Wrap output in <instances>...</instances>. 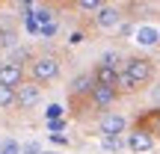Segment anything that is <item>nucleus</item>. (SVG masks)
Returning <instances> with one entry per match:
<instances>
[{
    "mask_svg": "<svg viewBox=\"0 0 160 154\" xmlns=\"http://www.w3.org/2000/svg\"><path fill=\"white\" fill-rule=\"evenodd\" d=\"M95 24L101 30H116L122 24V15H119V9L116 6H101V9L95 12Z\"/></svg>",
    "mask_w": 160,
    "mask_h": 154,
    "instance_id": "6e6552de",
    "label": "nucleus"
},
{
    "mask_svg": "<svg viewBox=\"0 0 160 154\" xmlns=\"http://www.w3.org/2000/svg\"><path fill=\"white\" fill-rule=\"evenodd\" d=\"M119 86H122V89H125V92H133V89H137L139 83H137V80H133L131 74H128L125 68H122V80H119Z\"/></svg>",
    "mask_w": 160,
    "mask_h": 154,
    "instance_id": "6ab92c4d",
    "label": "nucleus"
},
{
    "mask_svg": "<svg viewBox=\"0 0 160 154\" xmlns=\"http://www.w3.org/2000/svg\"><path fill=\"white\" fill-rule=\"evenodd\" d=\"M125 71L137 80V83H148V80L154 77V65H151V59H142V57L125 59Z\"/></svg>",
    "mask_w": 160,
    "mask_h": 154,
    "instance_id": "7ed1b4c3",
    "label": "nucleus"
},
{
    "mask_svg": "<svg viewBox=\"0 0 160 154\" xmlns=\"http://www.w3.org/2000/svg\"><path fill=\"white\" fill-rule=\"evenodd\" d=\"M133 33H137V27H131V24H119V36H122V39H131Z\"/></svg>",
    "mask_w": 160,
    "mask_h": 154,
    "instance_id": "393cba45",
    "label": "nucleus"
},
{
    "mask_svg": "<svg viewBox=\"0 0 160 154\" xmlns=\"http://www.w3.org/2000/svg\"><path fill=\"white\" fill-rule=\"evenodd\" d=\"M42 154H59V151H42Z\"/></svg>",
    "mask_w": 160,
    "mask_h": 154,
    "instance_id": "cd10ccee",
    "label": "nucleus"
},
{
    "mask_svg": "<svg viewBox=\"0 0 160 154\" xmlns=\"http://www.w3.org/2000/svg\"><path fill=\"white\" fill-rule=\"evenodd\" d=\"M92 86H95V77H92V74H77V77H74V83L68 86V92H71L74 98H77V95H89Z\"/></svg>",
    "mask_w": 160,
    "mask_h": 154,
    "instance_id": "f8f14e48",
    "label": "nucleus"
},
{
    "mask_svg": "<svg viewBox=\"0 0 160 154\" xmlns=\"http://www.w3.org/2000/svg\"><path fill=\"white\" fill-rule=\"evenodd\" d=\"M104 6V0H77V9L80 12H98Z\"/></svg>",
    "mask_w": 160,
    "mask_h": 154,
    "instance_id": "dca6fc26",
    "label": "nucleus"
},
{
    "mask_svg": "<svg viewBox=\"0 0 160 154\" xmlns=\"http://www.w3.org/2000/svg\"><path fill=\"white\" fill-rule=\"evenodd\" d=\"M48 131H51V133H59V131H62V127H65V122L62 119H48Z\"/></svg>",
    "mask_w": 160,
    "mask_h": 154,
    "instance_id": "4be33fe9",
    "label": "nucleus"
},
{
    "mask_svg": "<svg viewBox=\"0 0 160 154\" xmlns=\"http://www.w3.org/2000/svg\"><path fill=\"white\" fill-rule=\"evenodd\" d=\"M0 154H21V142L18 139H3L0 142Z\"/></svg>",
    "mask_w": 160,
    "mask_h": 154,
    "instance_id": "2eb2a0df",
    "label": "nucleus"
},
{
    "mask_svg": "<svg viewBox=\"0 0 160 154\" xmlns=\"http://www.w3.org/2000/svg\"><path fill=\"white\" fill-rule=\"evenodd\" d=\"M101 148L107 154H119L122 148H128V139H122V133H101Z\"/></svg>",
    "mask_w": 160,
    "mask_h": 154,
    "instance_id": "9b49d317",
    "label": "nucleus"
},
{
    "mask_svg": "<svg viewBox=\"0 0 160 154\" xmlns=\"http://www.w3.org/2000/svg\"><path fill=\"white\" fill-rule=\"evenodd\" d=\"M30 15H33L36 21H39V27H42V24H51V12H48V9H39V12H30Z\"/></svg>",
    "mask_w": 160,
    "mask_h": 154,
    "instance_id": "412c9836",
    "label": "nucleus"
},
{
    "mask_svg": "<svg viewBox=\"0 0 160 154\" xmlns=\"http://www.w3.org/2000/svg\"><path fill=\"white\" fill-rule=\"evenodd\" d=\"M30 74H33L36 83H51V80L59 77V59L45 53V57H36L30 62Z\"/></svg>",
    "mask_w": 160,
    "mask_h": 154,
    "instance_id": "f257e3e1",
    "label": "nucleus"
},
{
    "mask_svg": "<svg viewBox=\"0 0 160 154\" xmlns=\"http://www.w3.org/2000/svg\"><path fill=\"white\" fill-rule=\"evenodd\" d=\"M0 83L3 86H12V89H18V86L24 83V65H15V62H0Z\"/></svg>",
    "mask_w": 160,
    "mask_h": 154,
    "instance_id": "423d86ee",
    "label": "nucleus"
},
{
    "mask_svg": "<svg viewBox=\"0 0 160 154\" xmlns=\"http://www.w3.org/2000/svg\"><path fill=\"white\" fill-rule=\"evenodd\" d=\"M116 98H119V86L95 83V86H92V92H89V101H92V107H95L98 113H107V110L116 104Z\"/></svg>",
    "mask_w": 160,
    "mask_h": 154,
    "instance_id": "f03ea898",
    "label": "nucleus"
},
{
    "mask_svg": "<svg viewBox=\"0 0 160 154\" xmlns=\"http://www.w3.org/2000/svg\"><path fill=\"white\" fill-rule=\"evenodd\" d=\"M154 131L160 133V110H157V116H154Z\"/></svg>",
    "mask_w": 160,
    "mask_h": 154,
    "instance_id": "bb28decb",
    "label": "nucleus"
},
{
    "mask_svg": "<svg viewBox=\"0 0 160 154\" xmlns=\"http://www.w3.org/2000/svg\"><path fill=\"white\" fill-rule=\"evenodd\" d=\"M42 104V89H39V83H21L18 86V107L21 110H33V107H39Z\"/></svg>",
    "mask_w": 160,
    "mask_h": 154,
    "instance_id": "20e7f679",
    "label": "nucleus"
},
{
    "mask_svg": "<svg viewBox=\"0 0 160 154\" xmlns=\"http://www.w3.org/2000/svg\"><path fill=\"white\" fill-rule=\"evenodd\" d=\"M59 116H62V107H59V104H51V107L45 110V119H59Z\"/></svg>",
    "mask_w": 160,
    "mask_h": 154,
    "instance_id": "b1692460",
    "label": "nucleus"
},
{
    "mask_svg": "<svg viewBox=\"0 0 160 154\" xmlns=\"http://www.w3.org/2000/svg\"><path fill=\"white\" fill-rule=\"evenodd\" d=\"M53 142H57V145H65V142H68V137H62V133H53Z\"/></svg>",
    "mask_w": 160,
    "mask_h": 154,
    "instance_id": "a878e982",
    "label": "nucleus"
},
{
    "mask_svg": "<svg viewBox=\"0 0 160 154\" xmlns=\"http://www.w3.org/2000/svg\"><path fill=\"white\" fill-rule=\"evenodd\" d=\"M128 148H131L133 154H145V151H151L154 148V137H151L148 131H131V137H128Z\"/></svg>",
    "mask_w": 160,
    "mask_h": 154,
    "instance_id": "0eeeda50",
    "label": "nucleus"
},
{
    "mask_svg": "<svg viewBox=\"0 0 160 154\" xmlns=\"http://www.w3.org/2000/svg\"><path fill=\"white\" fill-rule=\"evenodd\" d=\"M39 33H42V39H53V33H57V24H42V30H39Z\"/></svg>",
    "mask_w": 160,
    "mask_h": 154,
    "instance_id": "5701e85b",
    "label": "nucleus"
},
{
    "mask_svg": "<svg viewBox=\"0 0 160 154\" xmlns=\"http://www.w3.org/2000/svg\"><path fill=\"white\" fill-rule=\"evenodd\" d=\"M92 77H95V83H104V86H119V80H122V68H113V65L98 62V65H95V71H92Z\"/></svg>",
    "mask_w": 160,
    "mask_h": 154,
    "instance_id": "1a4fd4ad",
    "label": "nucleus"
},
{
    "mask_svg": "<svg viewBox=\"0 0 160 154\" xmlns=\"http://www.w3.org/2000/svg\"><path fill=\"white\" fill-rule=\"evenodd\" d=\"M133 39H137L139 47H154V45H160V30L151 27V24H139L137 33H133Z\"/></svg>",
    "mask_w": 160,
    "mask_h": 154,
    "instance_id": "9d476101",
    "label": "nucleus"
},
{
    "mask_svg": "<svg viewBox=\"0 0 160 154\" xmlns=\"http://www.w3.org/2000/svg\"><path fill=\"white\" fill-rule=\"evenodd\" d=\"M148 101H151V107H157V110H160V83H154V86H151Z\"/></svg>",
    "mask_w": 160,
    "mask_h": 154,
    "instance_id": "aec40b11",
    "label": "nucleus"
},
{
    "mask_svg": "<svg viewBox=\"0 0 160 154\" xmlns=\"http://www.w3.org/2000/svg\"><path fill=\"white\" fill-rule=\"evenodd\" d=\"M101 62H104V65H113V68H125V65H122V57H119V53H113V51L104 53Z\"/></svg>",
    "mask_w": 160,
    "mask_h": 154,
    "instance_id": "a211bd4d",
    "label": "nucleus"
},
{
    "mask_svg": "<svg viewBox=\"0 0 160 154\" xmlns=\"http://www.w3.org/2000/svg\"><path fill=\"white\" fill-rule=\"evenodd\" d=\"M42 142H36V139H27V142H21V154H42Z\"/></svg>",
    "mask_w": 160,
    "mask_h": 154,
    "instance_id": "f3484780",
    "label": "nucleus"
},
{
    "mask_svg": "<svg viewBox=\"0 0 160 154\" xmlns=\"http://www.w3.org/2000/svg\"><path fill=\"white\" fill-rule=\"evenodd\" d=\"M30 59H33V53H30L27 45H15V47H9V53H6V62H15V65H27Z\"/></svg>",
    "mask_w": 160,
    "mask_h": 154,
    "instance_id": "ddd939ff",
    "label": "nucleus"
},
{
    "mask_svg": "<svg viewBox=\"0 0 160 154\" xmlns=\"http://www.w3.org/2000/svg\"><path fill=\"white\" fill-rule=\"evenodd\" d=\"M15 104H18V89L0 83V110H9V107H15Z\"/></svg>",
    "mask_w": 160,
    "mask_h": 154,
    "instance_id": "4468645a",
    "label": "nucleus"
},
{
    "mask_svg": "<svg viewBox=\"0 0 160 154\" xmlns=\"http://www.w3.org/2000/svg\"><path fill=\"white\" fill-rule=\"evenodd\" d=\"M98 131L101 133H125L128 131V119L119 113H101V119H98Z\"/></svg>",
    "mask_w": 160,
    "mask_h": 154,
    "instance_id": "39448f33",
    "label": "nucleus"
}]
</instances>
